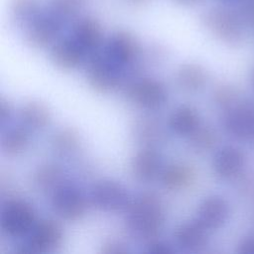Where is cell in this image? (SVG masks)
Wrapping results in <instances>:
<instances>
[{
  "label": "cell",
  "mask_w": 254,
  "mask_h": 254,
  "mask_svg": "<svg viewBox=\"0 0 254 254\" xmlns=\"http://www.w3.org/2000/svg\"><path fill=\"white\" fill-rule=\"evenodd\" d=\"M190 148L198 153L210 151L217 143V134L209 126L200 125L190 137Z\"/></svg>",
  "instance_id": "obj_27"
},
{
  "label": "cell",
  "mask_w": 254,
  "mask_h": 254,
  "mask_svg": "<svg viewBox=\"0 0 254 254\" xmlns=\"http://www.w3.org/2000/svg\"><path fill=\"white\" fill-rule=\"evenodd\" d=\"M70 35L88 57L103 46L102 28L93 18L85 17L77 20L73 25Z\"/></svg>",
  "instance_id": "obj_17"
},
{
  "label": "cell",
  "mask_w": 254,
  "mask_h": 254,
  "mask_svg": "<svg viewBox=\"0 0 254 254\" xmlns=\"http://www.w3.org/2000/svg\"><path fill=\"white\" fill-rule=\"evenodd\" d=\"M65 181L63 169L53 163L39 166L33 175V183L36 189L42 192L51 193Z\"/></svg>",
  "instance_id": "obj_24"
},
{
  "label": "cell",
  "mask_w": 254,
  "mask_h": 254,
  "mask_svg": "<svg viewBox=\"0 0 254 254\" xmlns=\"http://www.w3.org/2000/svg\"><path fill=\"white\" fill-rule=\"evenodd\" d=\"M201 125L197 109L189 104H181L173 109L168 119L172 133L180 137H190Z\"/></svg>",
  "instance_id": "obj_18"
},
{
  "label": "cell",
  "mask_w": 254,
  "mask_h": 254,
  "mask_svg": "<svg viewBox=\"0 0 254 254\" xmlns=\"http://www.w3.org/2000/svg\"><path fill=\"white\" fill-rule=\"evenodd\" d=\"M50 195L52 210L64 220L75 221L86 213L87 197L75 184L65 180Z\"/></svg>",
  "instance_id": "obj_7"
},
{
  "label": "cell",
  "mask_w": 254,
  "mask_h": 254,
  "mask_svg": "<svg viewBox=\"0 0 254 254\" xmlns=\"http://www.w3.org/2000/svg\"><path fill=\"white\" fill-rule=\"evenodd\" d=\"M85 71L89 85L100 92L111 91L125 82L123 72L108 59L102 48L87 58Z\"/></svg>",
  "instance_id": "obj_6"
},
{
  "label": "cell",
  "mask_w": 254,
  "mask_h": 254,
  "mask_svg": "<svg viewBox=\"0 0 254 254\" xmlns=\"http://www.w3.org/2000/svg\"><path fill=\"white\" fill-rule=\"evenodd\" d=\"M101 252L105 254H122L129 252V249L126 244L121 241L111 240L102 245Z\"/></svg>",
  "instance_id": "obj_32"
},
{
  "label": "cell",
  "mask_w": 254,
  "mask_h": 254,
  "mask_svg": "<svg viewBox=\"0 0 254 254\" xmlns=\"http://www.w3.org/2000/svg\"><path fill=\"white\" fill-rule=\"evenodd\" d=\"M123 92L130 102L149 111L161 109L169 99V91L165 83L148 76L128 79L124 83Z\"/></svg>",
  "instance_id": "obj_3"
},
{
  "label": "cell",
  "mask_w": 254,
  "mask_h": 254,
  "mask_svg": "<svg viewBox=\"0 0 254 254\" xmlns=\"http://www.w3.org/2000/svg\"><path fill=\"white\" fill-rule=\"evenodd\" d=\"M208 231L197 219L181 223L174 231L175 246L184 252H197L207 244Z\"/></svg>",
  "instance_id": "obj_13"
},
{
  "label": "cell",
  "mask_w": 254,
  "mask_h": 254,
  "mask_svg": "<svg viewBox=\"0 0 254 254\" xmlns=\"http://www.w3.org/2000/svg\"><path fill=\"white\" fill-rule=\"evenodd\" d=\"M238 10L245 23L254 27V0H244L239 5Z\"/></svg>",
  "instance_id": "obj_31"
},
{
  "label": "cell",
  "mask_w": 254,
  "mask_h": 254,
  "mask_svg": "<svg viewBox=\"0 0 254 254\" xmlns=\"http://www.w3.org/2000/svg\"><path fill=\"white\" fill-rule=\"evenodd\" d=\"M19 124L27 128L31 133L46 129L51 123V112L48 107L35 100L23 103L18 110Z\"/></svg>",
  "instance_id": "obj_19"
},
{
  "label": "cell",
  "mask_w": 254,
  "mask_h": 254,
  "mask_svg": "<svg viewBox=\"0 0 254 254\" xmlns=\"http://www.w3.org/2000/svg\"><path fill=\"white\" fill-rule=\"evenodd\" d=\"M129 2L133 3V4H138V5H141V4H145L147 3L149 0H128Z\"/></svg>",
  "instance_id": "obj_37"
},
{
  "label": "cell",
  "mask_w": 254,
  "mask_h": 254,
  "mask_svg": "<svg viewBox=\"0 0 254 254\" xmlns=\"http://www.w3.org/2000/svg\"><path fill=\"white\" fill-rule=\"evenodd\" d=\"M145 251L151 254H173L176 252V248L175 244L156 237L148 241Z\"/></svg>",
  "instance_id": "obj_30"
},
{
  "label": "cell",
  "mask_w": 254,
  "mask_h": 254,
  "mask_svg": "<svg viewBox=\"0 0 254 254\" xmlns=\"http://www.w3.org/2000/svg\"><path fill=\"white\" fill-rule=\"evenodd\" d=\"M132 134L142 147L156 148L165 140V130L162 123L154 117L137 118L132 125Z\"/></svg>",
  "instance_id": "obj_20"
},
{
  "label": "cell",
  "mask_w": 254,
  "mask_h": 254,
  "mask_svg": "<svg viewBox=\"0 0 254 254\" xmlns=\"http://www.w3.org/2000/svg\"><path fill=\"white\" fill-rule=\"evenodd\" d=\"M88 200L97 209L116 212L126 209L131 196L127 189L119 182L101 180L91 187Z\"/></svg>",
  "instance_id": "obj_9"
},
{
  "label": "cell",
  "mask_w": 254,
  "mask_h": 254,
  "mask_svg": "<svg viewBox=\"0 0 254 254\" xmlns=\"http://www.w3.org/2000/svg\"><path fill=\"white\" fill-rule=\"evenodd\" d=\"M13 115V109L11 104L6 100L5 98H1L0 100V124L4 128L12 118Z\"/></svg>",
  "instance_id": "obj_33"
},
{
  "label": "cell",
  "mask_w": 254,
  "mask_h": 254,
  "mask_svg": "<svg viewBox=\"0 0 254 254\" xmlns=\"http://www.w3.org/2000/svg\"><path fill=\"white\" fill-rule=\"evenodd\" d=\"M229 215V204L221 195H209L205 197L197 208L196 219L207 229L220 228Z\"/></svg>",
  "instance_id": "obj_15"
},
{
  "label": "cell",
  "mask_w": 254,
  "mask_h": 254,
  "mask_svg": "<svg viewBox=\"0 0 254 254\" xmlns=\"http://www.w3.org/2000/svg\"><path fill=\"white\" fill-rule=\"evenodd\" d=\"M51 60L62 69H74L86 63L88 55L71 37H60L51 47Z\"/></svg>",
  "instance_id": "obj_12"
},
{
  "label": "cell",
  "mask_w": 254,
  "mask_h": 254,
  "mask_svg": "<svg viewBox=\"0 0 254 254\" xmlns=\"http://www.w3.org/2000/svg\"><path fill=\"white\" fill-rule=\"evenodd\" d=\"M237 252L241 254H254V236L243 238L237 246Z\"/></svg>",
  "instance_id": "obj_34"
},
{
  "label": "cell",
  "mask_w": 254,
  "mask_h": 254,
  "mask_svg": "<svg viewBox=\"0 0 254 254\" xmlns=\"http://www.w3.org/2000/svg\"><path fill=\"white\" fill-rule=\"evenodd\" d=\"M245 166V155L237 147L225 146L213 157L212 168L215 175L222 180L236 178Z\"/></svg>",
  "instance_id": "obj_16"
},
{
  "label": "cell",
  "mask_w": 254,
  "mask_h": 254,
  "mask_svg": "<svg viewBox=\"0 0 254 254\" xmlns=\"http://www.w3.org/2000/svg\"><path fill=\"white\" fill-rule=\"evenodd\" d=\"M125 211L126 229L138 240L148 242L156 238L166 221L165 203L152 191H144L131 198Z\"/></svg>",
  "instance_id": "obj_1"
},
{
  "label": "cell",
  "mask_w": 254,
  "mask_h": 254,
  "mask_svg": "<svg viewBox=\"0 0 254 254\" xmlns=\"http://www.w3.org/2000/svg\"><path fill=\"white\" fill-rule=\"evenodd\" d=\"M65 25L48 9L42 10L40 15L25 29L27 43L35 49L52 47L60 38Z\"/></svg>",
  "instance_id": "obj_10"
},
{
  "label": "cell",
  "mask_w": 254,
  "mask_h": 254,
  "mask_svg": "<svg viewBox=\"0 0 254 254\" xmlns=\"http://www.w3.org/2000/svg\"><path fill=\"white\" fill-rule=\"evenodd\" d=\"M10 8L14 24L24 30L42 12L39 0H13Z\"/></svg>",
  "instance_id": "obj_25"
},
{
  "label": "cell",
  "mask_w": 254,
  "mask_h": 254,
  "mask_svg": "<svg viewBox=\"0 0 254 254\" xmlns=\"http://www.w3.org/2000/svg\"><path fill=\"white\" fill-rule=\"evenodd\" d=\"M81 7V0H51L48 10L64 25L73 20Z\"/></svg>",
  "instance_id": "obj_28"
},
{
  "label": "cell",
  "mask_w": 254,
  "mask_h": 254,
  "mask_svg": "<svg viewBox=\"0 0 254 254\" xmlns=\"http://www.w3.org/2000/svg\"><path fill=\"white\" fill-rule=\"evenodd\" d=\"M80 145L78 134L70 128H62L55 132L51 140L54 153L60 157H70L77 152Z\"/></svg>",
  "instance_id": "obj_26"
},
{
  "label": "cell",
  "mask_w": 254,
  "mask_h": 254,
  "mask_svg": "<svg viewBox=\"0 0 254 254\" xmlns=\"http://www.w3.org/2000/svg\"><path fill=\"white\" fill-rule=\"evenodd\" d=\"M221 4H223V5H228V6H230V5H235V4H237V5H240L244 0H218Z\"/></svg>",
  "instance_id": "obj_35"
},
{
  "label": "cell",
  "mask_w": 254,
  "mask_h": 254,
  "mask_svg": "<svg viewBox=\"0 0 254 254\" xmlns=\"http://www.w3.org/2000/svg\"><path fill=\"white\" fill-rule=\"evenodd\" d=\"M164 169L163 158L157 148L143 147L133 157L131 170L133 176L140 182H153Z\"/></svg>",
  "instance_id": "obj_14"
},
{
  "label": "cell",
  "mask_w": 254,
  "mask_h": 254,
  "mask_svg": "<svg viewBox=\"0 0 254 254\" xmlns=\"http://www.w3.org/2000/svg\"><path fill=\"white\" fill-rule=\"evenodd\" d=\"M204 27L221 42L236 46L245 38L246 23L239 10L228 5H220L207 9L201 16Z\"/></svg>",
  "instance_id": "obj_2"
},
{
  "label": "cell",
  "mask_w": 254,
  "mask_h": 254,
  "mask_svg": "<svg viewBox=\"0 0 254 254\" xmlns=\"http://www.w3.org/2000/svg\"><path fill=\"white\" fill-rule=\"evenodd\" d=\"M102 49L108 59L123 72L126 82L127 73L132 72L140 57V46L135 37L129 32L117 31L108 38Z\"/></svg>",
  "instance_id": "obj_8"
},
{
  "label": "cell",
  "mask_w": 254,
  "mask_h": 254,
  "mask_svg": "<svg viewBox=\"0 0 254 254\" xmlns=\"http://www.w3.org/2000/svg\"><path fill=\"white\" fill-rule=\"evenodd\" d=\"M64 240L61 224L53 219L36 222L32 230L16 245L15 252L24 254L48 253L56 250Z\"/></svg>",
  "instance_id": "obj_5"
},
{
  "label": "cell",
  "mask_w": 254,
  "mask_h": 254,
  "mask_svg": "<svg viewBox=\"0 0 254 254\" xmlns=\"http://www.w3.org/2000/svg\"><path fill=\"white\" fill-rule=\"evenodd\" d=\"M224 130L236 139H248L254 136V103L239 101L224 111L222 118Z\"/></svg>",
  "instance_id": "obj_11"
},
{
  "label": "cell",
  "mask_w": 254,
  "mask_h": 254,
  "mask_svg": "<svg viewBox=\"0 0 254 254\" xmlns=\"http://www.w3.org/2000/svg\"><path fill=\"white\" fill-rule=\"evenodd\" d=\"M34 206L21 198L7 199L1 208L0 226L4 235L14 239L24 238L37 222Z\"/></svg>",
  "instance_id": "obj_4"
},
{
  "label": "cell",
  "mask_w": 254,
  "mask_h": 254,
  "mask_svg": "<svg viewBox=\"0 0 254 254\" xmlns=\"http://www.w3.org/2000/svg\"><path fill=\"white\" fill-rule=\"evenodd\" d=\"M212 99L218 108L226 111L240 101L239 91L233 85L221 84L213 91Z\"/></svg>",
  "instance_id": "obj_29"
},
{
  "label": "cell",
  "mask_w": 254,
  "mask_h": 254,
  "mask_svg": "<svg viewBox=\"0 0 254 254\" xmlns=\"http://www.w3.org/2000/svg\"><path fill=\"white\" fill-rule=\"evenodd\" d=\"M195 170L185 163H172L164 167L160 180L164 188L170 190H181L190 187L195 180Z\"/></svg>",
  "instance_id": "obj_21"
},
{
  "label": "cell",
  "mask_w": 254,
  "mask_h": 254,
  "mask_svg": "<svg viewBox=\"0 0 254 254\" xmlns=\"http://www.w3.org/2000/svg\"><path fill=\"white\" fill-rule=\"evenodd\" d=\"M252 84L254 86V69H253V72H252Z\"/></svg>",
  "instance_id": "obj_38"
},
{
  "label": "cell",
  "mask_w": 254,
  "mask_h": 254,
  "mask_svg": "<svg viewBox=\"0 0 254 254\" xmlns=\"http://www.w3.org/2000/svg\"><path fill=\"white\" fill-rule=\"evenodd\" d=\"M176 82L185 92H199L207 83V73L205 69L197 64H184L177 70Z\"/></svg>",
  "instance_id": "obj_23"
},
{
  "label": "cell",
  "mask_w": 254,
  "mask_h": 254,
  "mask_svg": "<svg viewBox=\"0 0 254 254\" xmlns=\"http://www.w3.org/2000/svg\"><path fill=\"white\" fill-rule=\"evenodd\" d=\"M175 2L182 4V5H194L198 2H200L201 0H174Z\"/></svg>",
  "instance_id": "obj_36"
},
{
  "label": "cell",
  "mask_w": 254,
  "mask_h": 254,
  "mask_svg": "<svg viewBox=\"0 0 254 254\" xmlns=\"http://www.w3.org/2000/svg\"><path fill=\"white\" fill-rule=\"evenodd\" d=\"M31 142V132L21 124L4 128L1 136V151L5 156L15 157L24 153Z\"/></svg>",
  "instance_id": "obj_22"
}]
</instances>
